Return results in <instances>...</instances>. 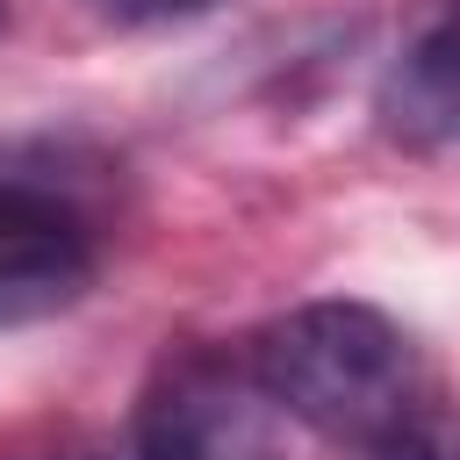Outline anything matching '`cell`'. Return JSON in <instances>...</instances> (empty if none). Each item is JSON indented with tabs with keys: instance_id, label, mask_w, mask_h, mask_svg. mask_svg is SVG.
Instances as JSON below:
<instances>
[{
	"instance_id": "6da1fadb",
	"label": "cell",
	"mask_w": 460,
	"mask_h": 460,
	"mask_svg": "<svg viewBox=\"0 0 460 460\" xmlns=\"http://www.w3.org/2000/svg\"><path fill=\"white\" fill-rule=\"evenodd\" d=\"M252 388L295 424L338 446H359V453H388L431 410L424 367L402 323L345 295L273 316L252 338Z\"/></svg>"
},
{
	"instance_id": "7a4b0ae2",
	"label": "cell",
	"mask_w": 460,
	"mask_h": 460,
	"mask_svg": "<svg viewBox=\"0 0 460 460\" xmlns=\"http://www.w3.org/2000/svg\"><path fill=\"white\" fill-rule=\"evenodd\" d=\"M137 460H288L266 395L223 359H180L137 410Z\"/></svg>"
},
{
	"instance_id": "3957f363",
	"label": "cell",
	"mask_w": 460,
	"mask_h": 460,
	"mask_svg": "<svg viewBox=\"0 0 460 460\" xmlns=\"http://www.w3.org/2000/svg\"><path fill=\"white\" fill-rule=\"evenodd\" d=\"M86 280H93L86 216L22 172H0V323L50 316Z\"/></svg>"
},
{
	"instance_id": "277c9868",
	"label": "cell",
	"mask_w": 460,
	"mask_h": 460,
	"mask_svg": "<svg viewBox=\"0 0 460 460\" xmlns=\"http://www.w3.org/2000/svg\"><path fill=\"white\" fill-rule=\"evenodd\" d=\"M381 115L410 144H460V0H446L388 65Z\"/></svg>"
},
{
	"instance_id": "5b68a950",
	"label": "cell",
	"mask_w": 460,
	"mask_h": 460,
	"mask_svg": "<svg viewBox=\"0 0 460 460\" xmlns=\"http://www.w3.org/2000/svg\"><path fill=\"white\" fill-rule=\"evenodd\" d=\"M374 460H460V424L453 417H438V410H424L388 453H374Z\"/></svg>"
},
{
	"instance_id": "8992f818",
	"label": "cell",
	"mask_w": 460,
	"mask_h": 460,
	"mask_svg": "<svg viewBox=\"0 0 460 460\" xmlns=\"http://www.w3.org/2000/svg\"><path fill=\"white\" fill-rule=\"evenodd\" d=\"M115 22H165V14H194V7H208V0H101Z\"/></svg>"
},
{
	"instance_id": "52a82bcc",
	"label": "cell",
	"mask_w": 460,
	"mask_h": 460,
	"mask_svg": "<svg viewBox=\"0 0 460 460\" xmlns=\"http://www.w3.org/2000/svg\"><path fill=\"white\" fill-rule=\"evenodd\" d=\"M0 22H7V0H0Z\"/></svg>"
}]
</instances>
